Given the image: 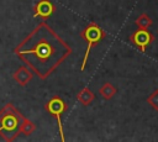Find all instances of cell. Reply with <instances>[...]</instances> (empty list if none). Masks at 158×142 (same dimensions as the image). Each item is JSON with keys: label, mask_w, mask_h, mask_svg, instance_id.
I'll list each match as a JSON object with an SVG mask.
<instances>
[{"label": "cell", "mask_w": 158, "mask_h": 142, "mask_svg": "<svg viewBox=\"0 0 158 142\" xmlns=\"http://www.w3.org/2000/svg\"><path fill=\"white\" fill-rule=\"evenodd\" d=\"M44 109L48 114H51L53 117H56L57 123H58V128H59L60 140L64 141L65 138H64V131H63V126H62V115L67 111L65 101L59 96H53L49 101H47L44 104Z\"/></svg>", "instance_id": "cell-4"}, {"label": "cell", "mask_w": 158, "mask_h": 142, "mask_svg": "<svg viewBox=\"0 0 158 142\" xmlns=\"http://www.w3.org/2000/svg\"><path fill=\"white\" fill-rule=\"evenodd\" d=\"M94 99H95V94H94L89 88H84V89H81V90L77 94V100H78L81 105H84V106L90 105V104L94 101Z\"/></svg>", "instance_id": "cell-8"}, {"label": "cell", "mask_w": 158, "mask_h": 142, "mask_svg": "<svg viewBox=\"0 0 158 142\" xmlns=\"http://www.w3.org/2000/svg\"><path fill=\"white\" fill-rule=\"evenodd\" d=\"M135 23H136V26H137L138 28L148 30V27L153 25V21H152V19H151L147 14H142V15H139V16L136 19Z\"/></svg>", "instance_id": "cell-11"}, {"label": "cell", "mask_w": 158, "mask_h": 142, "mask_svg": "<svg viewBox=\"0 0 158 142\" xmlns=\"http://www.w3.org/2000/svg\"><path fill=\"white\" fill-rule=\"evenodd\" d=\"M23 115L11 104H6L0 110V136L7 142L15 141L20 132V125L23 120Z\"/></svg>", "instance_id": "cell-2"}, {"label": "cell", "mask_w": 158, "mask_h": 142, "mask_svg": "<svg viewBox=\"0 0 158 142\" xmlns=\"http://www.w3.org/2000/svg\"><path fill=\"white\" fill-rule=\"evenodd\" d=\"M106 36V32L96 23H90L81 32H80V37L83 40L86 41L88 43V47L85 49V53H84V58H83V62H81V67H80V70H84L85 67H86V62H88V58H89V53L90 51L93 49L94 46H96L99 42H101Z\"/></svg>", "instance_id": "cell-3"}, {"label": "cell", "mask_w": 158, "mask_h": 142, "mask_svg": "<svg viewBox=\"0 0 158 142\" xmlns=\"http://www.w3.org/2000/svg\"><path fill=\"white\" fill-rule=\"evenodd\" d=\"M72 52L70 46L46 21L40 22L14 48V53L40 79H47Z\"/></svg>", "instance_id": "cell-1"}, {"label": "cell", "mask_w": 158, "mask_h": 142, "mask_svg": "<svg viewBox=\"0 0 158 142\" xmlns=\"http://www.w3.org/2000/svg\"><path fill=\"white\" fill-rule=\"evenodd\" d=\"M116 93H117V89H116L111 83H105V84H102V86L99 89V94H100L105 100L112 99Z\"/></svg>", "instance_id": "cell-9"}, {"label": "cell", "mask_w": 158, "mask_h": 142, "mask_svg": "<svg viewBox=\"0 0 158 142\" xmlns=\"http://www.w3.org/2000/svg\"><path fill=\"white\" fill-rule=\"evenodd\" d=\"M130 41L132 44H135L136 48H138L141 52H144L146 47L154 41V36L148 30L138 28L136 32H133L130 36Z\"/></svg>", "instance_id": "cell-5"}, {"label": "cell", "mask_w": 158, "mask_h": 142, "mask_svg": "<svg viewBox=\"0 0 158 142\" xmlns=\"http://www.w3.org/2000/svg\"><path fill=\"white\" fill-rule=\"evenodd\" d=\"M147 102L154 109L158 111V89H156L148 98H147Z\"/></svg>", "instance_id": "cell-12"}, {"label": "cell", "mask_w": 158, "mask_h": 142, "mask_svg": "<svg viewBox=\"0 0 158 142\" xmlns=\"http://www.w3.org/2000/svg\"><path fill=\"white\" fill-rule=\"evenodd\" d=\"M32 77H33L32 70H31L28 67H26V65H21V67H19L17 70L12 74L14 80H15L19 85H21V86L27 85V84L32 80Z\"/></svg>", "instance_id": "cell-7"}, {"label": "cell", "mask_w": 158, "mask_h": 142, "mask_svg": "<svg viewBox=\"0 0 158 142\" xmlns=\"http://www.w3.org/2000/svg\"><path fill=\"white\" fill-rule=\"evenodd\" d=\"M56 11V6L51 0H40L33 6V16L41 17L42 20H47Z\"/></svg>", "instance_id": "cell-6"}, {"label": "cell", "mask_w": 158, "mask_h": 142, "mask_svg": "<svg viewBox=\"0 0 158 142\" xmlns=\"http://www.w3.org/2000/svg\"><path fill=\"white\" fill-rule=\"evenodd\" d=\"M35 130H36V125H35L31 120L23 117V120H22V122H21V125H20V128H19L20 135L30 136V135H32V133L35 132Z\"/></svg>", "instance_id": "cell-10"}]
</instances>
